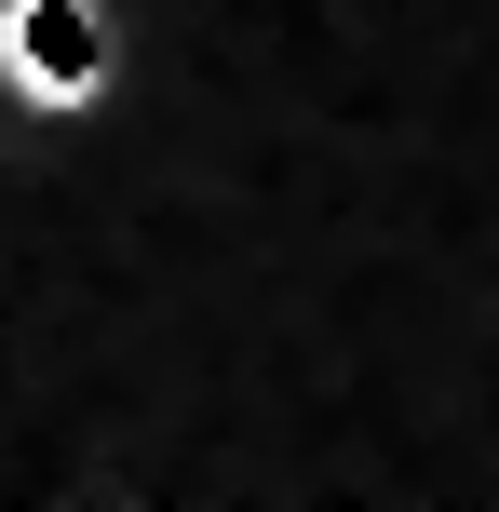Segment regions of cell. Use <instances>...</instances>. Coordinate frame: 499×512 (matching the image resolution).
<instances>
[{
	"label": "cell",
	"mask_w": 499,
	"mask_h": 512,
	"mask_svg": "<svg viewBox=\"0 0 499 512\" xmlns=\"http://www.w3.org/2000/svg\"><path fill=\"white\" fill-rule=\"evenodd\" d=\"M122 68H135V27L122 0H0V122L68 149L122 108Z\"/></svg>",
	"instance_id": "obj_1"
}]
</instances>
